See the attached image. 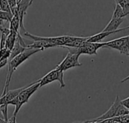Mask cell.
<instances>
[{"label": "cell", "mask_w": 129, "mask_h": 123, "mask_svg": "<svg viewBox=\"0 0 129 123\" xmlns=\"http://www.w3.org/2000/svg\"><path fill=\"white\" fill-rule=\"evenodd\" d=\"M40 51H42L41 49L33 48V47H28L22 53H19L16 56H14L13 59L8 60V69L6 80H5V86H4L3 92H2V95H4L7 92V91L8 89V86H9V84H10V81H11V77H12L14 72L16 71V69L21 64H23L26 59H28L31 56H33L35 53H36L38 52H40Z\"/></svg>", "instance_id": "6da1fadb"}, {"label": "cell", "mask_w": 129, "mask_h": 123, "mask_svg": "<svg viewBox=\"0 0 129 123\" xmlns=\"http://www.w3.org/2000/svg\"><path fill=\"white\" fill-rule=\"evenodd\" d=\"M39 88V80L26 86L13 100H11L8 104L14 105L15 109L11 119H8V122H16L17 115L21 108V107L28 102L30 97L38 90Z\"/></svg>", "instance_id": "7a4b0ae2"}, {"label": "cell", "mask_w": 129, "mask_h": 123, "mask_svg": "<svg viewBox=\"0 0 129 123\" xmlns=\"http://www.w3.org/2000/svg\"><path fill=\"white\" fill-rule=\"evenodd\" d=\"M126 114H129V110L127 109L122 104L119 95H117L116 97L114 102L113 103V104L111 105L110 109L106 113H104L103 115L100 116L99 117H98L94 119L85 121V122H101L103 120H104L106 119L113 118L115 116H119L126 115Z\"/></svg>", "instance_id": "3957f363"}, {"label": "cell", "mask_w": 129, "mask_h": 123, "mask_svg": "<svg viewBox=\"0 0 129 123\" xmlns=\"http://www.w3.org/2000/svg\"><path fill=\"white\" fill-rule=\"evenodd\" d=\"M105 46V42H88L85 41L79 47H65L69 50L70 52L75 53L79 56L82 54L86 55H98V49L104 47Z\"/></svg>", "instance_id": "277c9868"}, {"label": "cell", "mask_w": 129, "mask_h": 123, "mask_svg": "<svg viewBox=\"0 0 129 123\" xmlns=\"http://www.w3.org/2000/svg\"><path fill=\"white\" fill-rule=\"evenodd\" d=\"M54 81H58L61 89L65 87V83L63 81V71L57 68L46 74L42 78L39 80V88L51 83Z\"/></svg>", "instance_id": "5b68a950"}, {"label": "cell", "mask_w": 129, "mask_h": 123, "mask_svg": "<svg viewBox=\"0 0 129 123\" xmlns=\"http://www.w3.org/2000/svg\"><path fill=\"white\" fill-rule=\"evenodd\" d=\"M106 47L115 49L118 50L121 54L125 55L129 57V35L105 42Z\"/></svg>", "instance_id": "8992f818"}, {"label": "cell", "mask_w": 129, "mask_h": 123, "mask_svg": "<svg viewBox=\"0 0 129 123\" xmlns=\"http://www.w3.org/2000/svg\"><path fill=\"white\" fill-rule=\"evenodd\" d=\"M79 54L69 51L68 54L64 58V59L58 65H57L56 68L64 72L68 69L82 66V64L79 61Z\"/></svg>", "instance_id": "52a82bcc"}, {"label": "cell", "mask_w": 129, "mask_h": 123, "mask_svg": "<svg viewBox=\"0 0 129 123\" xmlns=\"http://www.w3.org/2000/svg\"><path fill=\"white\" fill-rule=\"evenodd\" d=\"M33 0H20L17 5V8L15 12L17 13L19 18H20V29L24 30L23 27V17L26 13V11L28 8L32 5Z\"/></svg>", "instance_id": "ba28073f"}, {"label": "cell", "mask_w": 129, "mask_h": 123, "mask_svg": "<svg viewBox=\"0 0 129 123\" xmlns=\"http://www.w3.org/2000/svg\"><path fill=\"white\" fill-rule=\"evenodd\" d=\"M26 86H23L21 88H18V89H13V90H8L7 92L4 95H2L0 97V104L2 105V104H8L9 105V102L13 100Z\"/></svg>", "instance_id": "9c48e42d"}, {"label": "cell", "mask_w": 129, "mask_h": 123, "mask_svg": "<svg viewBox=\"0 0 129 123\" xmlns=\"http://www.w3.org/2000/svg\"><path fill=\"white\" fill-rule=\"evenodd\" d=\"M125 30H126L125 27L122 28V29H119L117 31H115V32H104V31H102L101 32H100L98 34H96V35H94L92 36L88 37L86 41H88V42H101L106 37H108L109 35H110L112 34L119 32H121V31H125Z\"/></svg>", "instance_id": "30bf717a"}, {"label": "cell", "mask_w": 129, "mask_h": 123, "mask_svg": "<svg viewBox=\"0 0 129 123\" xmlns=\"http://www.w3.org/2000/svg\"><path fill=\"white\" fill-rule=\"evenodd\" d=\"M125 18H111L109 23L103 29L104 32H115L119 29V27L124 21Z\"/></svg>", "instance_id": "8fae6325"}, {"label": "cell", "mask_w": 129, "mask_h": 123, "mask_svg": "<svg viewBox=\"0 0 129 123\" xmlns=\"http://www.w3.org/2000/svg\"><path fill=\"white\" fill-rule=\"evenodd\" d=\"M18 35H20V34L17 33V32H15L13 29H10L9 33L7 35L6 42H5V47L7 49L11 50V49L13 48V47L14 46V44L16 43Z\"/></svg>", "instance_id": "7c38bea8"}, {"label": "cell", "mask_w": 129, "mask_h": 123, "mask_svg": "<svg viewBox=\"0 0 129 123\" xmlns=\"http://www.w3.org/2000/svg\"><path fill=\"white\" fill-rule=\"evenodd\" d=\"M28 47H33V48H38V49H41L42 50H44L45 49H47V48L54 47L55 45L48 41L38 40V41H34V42L31 44H28Z\"/></svg>", "instance_id": "4fadbf2b"}, {"label": "cell", "mask_w": 129, "mask_h": 123, "mask_svg": "<svg viewBox=\"0 0 129 123\" xmlns=\"http://www.w3.org/2000/svg\"><path fill=\"white\" fill-rule=\"evenodd\" d=\"M26 48H27V47L23 46V45L20 44L19 39L17 38V41H16V43H15L14 46L13 47V48H12L11 50V55H10V57H9L8 60L13 59L14 56H16L18 55L19 53H22V52H23V50H25Z\"/></svg>", "instance_id": "5bb4252c"}, {"label": "cell", "mask_w": 129, "mask_h": 123, "mask_svg": "<svg viewBox=\"0 0 129 123\" xmlns=\"http://www.w3.org/2000/svg\"><path fill=\"white\" fill-rule=\"evenodd\" d=\"M9 29H13L17 33H20V18L17 12H15L13 14V17L11 20L9 22Z\"/></svg>", "instance_id": "9a60e30c"}, {"label": "cell", "mask_w": 129, "mask_h": 123, "mask_svg": "<svg viewBox=\"0 0 129 123\" xmlns=\"http://www.w3.org/2000/svg\"><path fill=\"white\" fill-rule=\"evenodd\" d=\"M126 14H125L122 8L118 4L116 3V6H115V9L112 16V18H125Z\"/></svg>", "instance_id": "2e32d148"}, {"label": "cell", "mask_w": 129, "mask_h": 123, "mask_svg": "<svg viewBox=\"0 0 129 123\" xmlns=\"http://www.w3.org/2000/svg\"><path fill=\"white\" fill-rule=\"evenodd\" d=\"M115 2L122 8L126 16L129 15V0H115Z\"/></svg>", "instance_id": "e0dca14e"}, {"label": "cell", "mask_w": 129, "mask_h": 123, "mask_svg": "<svg viewBox=\"0 0 129 123\" xmlns=\"http://www.w3.org/2000/svg\"><path fill=\"white\" fill-rule=\"evenodd\" d=\"M13 17V14L11 12H8V11H2L0 9V18L7 21L8 23L10 22V20H11Z\"/></svg>", "instance_id": "ac0fdd59"}, {"label": "cell", "mask_w": 129, "mask_h": 123, "mask_svg": "<svg viewBox=\"0 0 129 123\" xmlns=\"http://www.w3.org/2000/svg\"><path fill=\"white\" fill-rule=\"evenodd\" d=\"M0 9L2 11L11 12L10 6H9L8 0H0Z\"/></svg>", "instance_id": "d6986e66"}, {"label": "cell", "mask_w": 129, "mask_h": 123, "mask_svg": "<svg viewBox=\"0 0 129 123\" xmlns=\"http://www.w3.org/2000/svg\"><path fill=\"white\" fill-rule=\"evenodd\" d=\"M7 35H8V34L1 32V35H0V49H2V48L5 47V42H6Z\"/></svg>", "instance_id": "ffe728a7"}, {"label": "cell", "mask_w": 129, "mask_h": 123, "mask_svg": "<svg viewBox=\"0 0 129 123\" xmlns=\"http://www.w3.org/2000/svg\"><path fill=\"white\" fill-rule=\"evenodd\" d=\"M8 23V22L0 18V32L3 31L4 29L6 28V26H5V23Z\"/></svg>", "instance_id": "44dd1931"}, {"label": "cell", "mask_w": 129, "mask_h": 123, "mask_svg": "<svg viewBox=\"0 0 129 123\" xmlns=\"http://www.w3.org/2000/svg\"><path fill=\"white\" fill-rule=\"evenodd\" d=\"M121 102L127 109L129 110V97L127 98H125V99H124V100H122V101H121Z\"/></svg>", "instance_id": "7402d4cb"}, {"label": "cell", "mask_w": 129, "mask_h": 123, "mask_svg": "<svg viewBox=\"0 0 129 123\" xmlns=\"http://www.w3.org/2000/svg\"><path fill=\"white\" fill-rule=\"evenodd\" d=\"M128 80H129V75L128 77H126L125 78H124V79L121 81V83H124V82H126V81H128Z\"/></svg>", "instance_id": "603a6c76"}, {"label": "cell", "mask_w": 129, "mask_h": 123, "mask_svg": "<svg viewBox=\"0 0 129 123\" xmlns=\"http://www.w3.org/2000/svg\"><path fill=\"white\" fill-rule=\"evenodd\" d=\"M0 122H6V121H5V119H2V118H1V117H0Z\"/></svg>", "instance_id": "cb8c5ba5"}, {"label": "cell", "mask_w": 129, "mask_h": 123, "mask_svg": "<svg viewBox=\"0 0 129 123\" xmlns=\"http://www.w3.org/2000/svg\"><path fill=\"white\" fill-rule=\"evenodd\" d=\"M125 29H129V26H126V27H125Z\"/></svg>", "instance_id": "d4e9b609"}]
</instances>
